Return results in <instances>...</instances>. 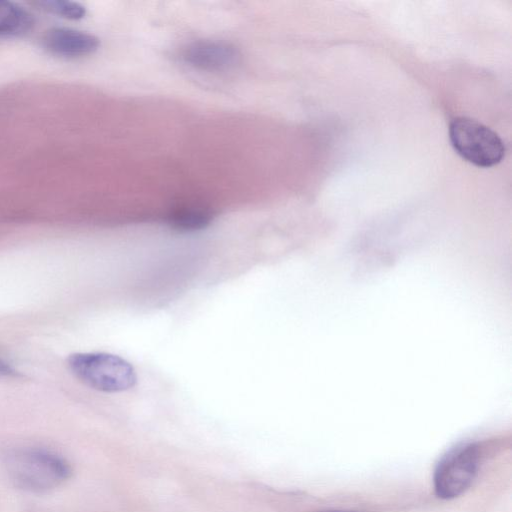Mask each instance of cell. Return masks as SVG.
I'll return each instance as SVG.
<instances>
[{
  "label": "cell",
  "instance_id": "cell-11",
  "mask_svg": "<svg viewBox=\"0 0 512 512\" xmlns=\"http://www.w3.org/2000/svg\"><path fill=\"white\" fill-rule=\"evenodd\" d=\"M321 512H351V511H340V510H326Z\"/></svg>",
  "mask_w": 512,
  "mask_h": 512
},
{
  "label": "cell",
  "instance_id": "cell-8",
  "mask_svg": "<svg viewBox=\"0 0 512 512\" xmlns=\"http://www.w3.org/2000/svg\"><path fill=\"white\" fill-rule=\"evenodd\" d=\"M212 214L200 206H185L173 211L168 219L170 226L178 231L192 232L209 225Z\"/></svg>",
  "mask_w": 512,
  "mask_h": 512
},
{
  "label": "cell",
  "instance_id": "cell-7",
  "mask_svg": "<svg viewBox=\"0 0 512 512\" xmlns=\"http://www.w3.org/2000/svg\"><path fill=\"white\" fill-rule=\"evenodd\" d=\"M32 13L22 5L0 0V38L20 37L34 27Z\"/></svg>",
  "mask_w": 512,
  "mask_h": 512
},
{
  "label": "cell",
  "instance_id": "cell-6",
  "mask_svg": "<svg viewBox=\"0 0 512 512\" xmlns=\"http://www.w3.org/2000/svg\"><path fill=\"white\" fill-rule=\"evenodd\" d=\"M43 48L58 57L78 58L89 55L99 47V39L85 31L54 27L42 36Z\"/></svg>",
  "mask_w": 512,
  "mask_h": 512
},
{
  "label": "cell",
  "instance_id": "cell-9",
  "mask_svg": "<svg viewBox=\"0 0 512 512\" xmlns=\"http://www.w3.org/2000/svg\"><path fill=\"white\" fill-rule=\"evenodd\" d=\"M31 5L43 11L73 20L81 19L86 14L85 7L82 4L74 1L41 0L31 2Z\"/></svg>",
  "mask_w": 512,
  "mask_h": 512
},
{
  "label": "cell",
  "instance_id": "cell-1",
  "mask_svg": "<svg viewBox=\"0 0 512 512\" xmlns=\"http://www.w3.org/2000/svg\"><path fill=\"white\" fill-rule=\"evenodd\" d=\"M11 481L31 493H46L64 484L72 475L70 463L60 454L40 447L11 451L5 459Z\"/></svg>",
  "mask_w": 512,
  "mask_h": 512
},
{
  "label": "cell",
  "instance_id": "cell-3",
  "mask_svg": "<svg viewBox=\"0 0 512 512\" xmlns=\"http://www.w3.org/2000/svg\"><path fill=\"white\" fill-rule=\"evenodd\" d=\"M449 137L456 152L478 167L495 166L505 155L502 139L487 126L468 117L451 121Z\"/></svg>",
  "mask_w": 512,
  "mask_h": 512
},
{
  "label": "cell",
  "instance_id": "cell-2",
  "mask_svg": "<svg viewBox=\"0 0 512 512\" xmlns=\"http://www.w3.org/2000/svg\"><path fill=\"white\" fill-rule=\"evenodd\" d=\"M72 374L86 386L115 393L135 386L134 367L122 357L105 352L74 353L67 359Z\"/></svg>",
  "mask_w": 512,
  "mask_h": 512
},
{
  "label": "cell",
  "instance_id": "cell-10",
  "mask_svg": "<svg viewBox=\"0 0 512 512\" xmlns=\"http://www.w3.org/2000/svg\"><path fill=\"white\" fill-rule=\"evenodd\" d=\"M19 373L6 361L0 359V377H17Z\"/></svg>",
  "mask_w": 512,
  "mask_h": 512
},
{
  "label": "cell",
  "instance_id": "cell-4",
  "mask_svg": "<svg viewBox=\"0 0 512 512\" xmlns=\"http://www.w3.org/2000/svg\"><path fill=\"white\" fill-rule=\"evenodd\" d=\"M480 462L479 447L474 443L450 450L438 463L434 487L438 497L451 499L461 495L472 484Z\"/></svg>",
  "mask_w": 512,
  "mask_h": 512
},
{
  "label": "cell",
  "instance_id": "cell-5",
  "mask_svg": "<svg viewBox=\"0 0 512 512\" xmlns=\"http://www.w3.org/2000/svg\"><path fill=\"white\" fill-rule=\"evenodd\" d=\"M181 58L197 70L219 73L234 69L241 61V53L232 43L202 39L187 44Z\"/></svg>",
  "mask_w": 512,
  "mask_h": 512
}]
</instances>
